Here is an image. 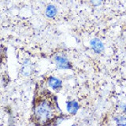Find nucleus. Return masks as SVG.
<instances>
[{"label":"nucleus","mask_w":126,"mask_h":126,"mask_svg":"<svg viewBox=\"0 0 126 126\" xmlns=\"http://www.w3.org/2000/svg\"><path fill=\"white\" fill-rule=\"evenodd\" d=\"M115 121L117 125H126V117L123 116H118L117 117H115Z\"/></svg>","instance_id":"6e6552de"},{"label":"nucleus","mask_w":126,"mask_h":126,"mask_svg":"<svg viewBox=\"0 0 126 126\" xmlns=\"http://www.w3.org/2000/svg\"><path fill=\"white\" fill-rule=\"evenodd\" d=\"M90 45L92 49L97 54H100L104 50V45L99 39L94 38L92 39L90 42Z\"/></svg>","instance_id":"7ed1b4c3"},{"label":"nucleus","mask_w":126,"mask_h":126,"mask_svg":"<svg viewBox=\"0 0 126 126\" xmlns=\"http://www.w3.org/2000/svg\"><path fill=\"white\" fill-rule=\"evenodd\" d=\"M91 2H92V4L93 6H98L101 5V3L102 2V0H90Z\"/></svg>","instance_id":"1a4fd4ad"},{"label":"nucleus","mask_w":126,"mask_h":126,"mask_svg":"<svg viewBox=\"0 0 126 126\" xmlns=\"http://www.w3.org/2000/svg\"><path fill=\"white\" fill-rule=\"evenodd\" d=\"M32 70H33V67H32V63L29 60L25 62L21 68V73L24 76L29 77V75H31L32 73Z\"/></svg>","instance_id":"39448f33"},{"label":"nucleus","mask_w":126,"mask_h":126,"mask_svg":"<svg viewBox=\"0 0 126 126\" xmlns=\"http://www.w3.org/2000/svg\"><path fill=\"white\" fill-rule=\"evenodd\" d=\"M47 84H48L49 87L54 90L59 91L62 88V82L61 80H59L58 78H56L54 77H50L47 80Z\"/></svg>","instance_id":"20e7f679"},{"label":"nucleus","mask_w":126,"mask_h":126,"mask_svg":"<svg viewBox=\"0 0 126 126\" xmlns=\"http://www.w3.org/2000/svg\"><path fill=\"white\" fill-rule=\"evenodd\" d=\"M120 109L122 110V111H123V112H126V105L125 104H123V103L121 104Z\"/></svg>","instance_id":"9d476101"},{"label":"nucleus","mask_w":126,"mask_h":126,"mask_svg":"<svg viewBox=\"0 0 126 126\" xmlns=\"http://www.w3.org/2000/svg\"><path fill=\"white\" fill-rule=\"evenodd\" d=\"M54 62L58 68L61 69H69L72 68V65H71L69 60L63 56H59V55L55 56Z\"/></svg>","instance_id":"f03ea898"},{"label":"nucleus","mask_w":126,"mask_h":126,"mask_svg":"<svg viewBox=\"0 0 126 126\" xmlns=\"http://www.w3.org/2000/svg\"><path fill=\"white\" fill-rule=\"evenodd\" d=\"M78 109H79V105L77 102L70 101L67 102V111H68L69 113L74 115V114L77 113Z\"/></svg>","instance_id":"423d86ee"},{"label":"nucleus","mask_w":126,"mask_h":126,"mask_svg":"<svg viewBox=\"0 0 126 126\" xmlns=\"http://www.w3.org/2000/svg\"><path fill=\"white\" fill-rule=\"evenodd\" d=\"M45 14L48 18H53L57 14V9L54 5H48L46 8Z\"/></svg>","instance_id":"0eeeda50"},{"label":"nucleus","mask_w":126,"mask_h":126,"mask_svg":"<svg viewBox=\"0 0 126 126\" xmlns=\"http://www.w3.org/2000/svg\"><path fill=\"white\" fill-rule=\"evenodd\" d=\"M62 117V110L59 108L57 97L47 89L39 91L35 94L33 101L32 121L36 125L58 124L57 120Z\"/></svg>","instance_id":"f257e3e1"}]
</instances>
